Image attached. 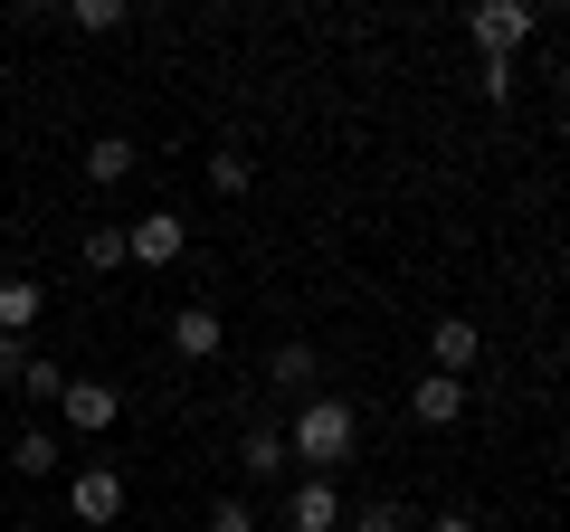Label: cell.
I'll return each instance as SVG.
<instances>
[{
    "label": "cell",
    "instance_id": "6da1fadb",
    "mask_svg": "<svg viewBox=\"0 0 570 532\" xmlns=\"http://www.w3.org/2000/svg\"><path fill=\"white\" fill-rule=\"evenodd\" d=\"M362 447V410H352V400H305V410H295V428H285V456H305L314 475H333L343 466V456Z\"/></svg>",
    "mask_w": 570,
    "mask_h": 532
},
{
    "label": "cell",
    "instance_id": "7a4b0ae2",
    "mask_svg": "<svg viewBox=\"0 0 570 532\" xmlns=\"http://www.w3.org/2000/svg\"><path fill=\"white\" fill-rule=\"evenodd\" d=\"M532 29H542V20H532L523 0H475V10H466V39L485 48V58H513V48H523Z\"/></svg>",
    "mask_w": 570,
    "mask_h": 532
},
{
    "label": "cell",
    "instance_id": "3957f363",
    "mask_svg": "<svg viewBox=\"0 0 570 532\" xmlns=\"http://www.w3.org/2000/svg\"><path fill=\"white\" fill-rule=\"evenodd\" d=\"M343 523H352V504H343L333 475H305V485L285 494V532H343Z\"/></svg>",
    "mask_w": 570,
    "mask_h": 532
},
{
    "label": "cell",
    "instance_id": "277c9868",
    "mask_svg": "<svg viewBox=\"0 0 570 532\" xmlns=\"http://www.w3.org/2000/svg\"><path fill=\"white\" fill-rule=\"evenodd\" d=\"M124 247H134V266H171L190 247V228L171 209H142V219H124Z\"/></svg>",
    "mask_w": 570,
    "mask_h": 532
},
{
    "label": "cell",
    "instance_id": "5b68a950",
    "mask_svg": "<svg viewBox=\"0 0 570 532\" xmlns=\"http://www.w3.org/2000/svg\"><path fill=\"white\" fill-rule=\"evenodd\" d=\"M58 410H67V428L105 437V428L124 418V390H115V381H67V400H58Z\"/></svg>",
    "mask_w": 570,
    "mask_h": 532
},
{
    "label": "cell",
    "instance_id": "8992f818",
    "mask_svg": "<svg viewBox=\"0 0 570 532\" xmlns=\"http://www.w3.org/2000/svg\"><path fill=\"white\" fill-rule=\"evenodd\" d=\"M428 352H438V371L448 381H466L475 352H485V333H475V314H438V333H428Z\"/></svg>",
    "mask_w": 570,
    "mask_h": 532
},
{
    "label": "cell",
    "instance_id": "52a82bcc",
    "mask_svg": "<svg viewBox=\"0 0 570 532\" xmlns=\"http://www.w3.org/2000/svg\"><path fill=\"white\" fill-rule=\"evenodd\" d=\"M409 418H419V428H456V418H466V381H448V371H428V381L409 390Z\"/></svg>",
    "mask_w": 570,
    "mask_h": 532
},
{
    "label": "cell",
    "instance_id": "ba28073f",
    "mask_svg": "<svg viewBox=\"0 0 570 532\" xmlns=\"http://www.w3.org/2000/svg\"><path fill=\"white\" fill-rule=\"evenodd\" d=\"M67 504H77V523H96V532H105V523L124 513V475H115V466H86L77 485H67Z\"/></svg>",
    "mask_w": 570,
    "mask_h": 532
},
{
    "label": "cell",
    "instance_id": "9c48e42d",
    "mask_svg": "<svg viewBox=\"0 0 570 532\" xmlns=\"http://www.w3.org/2000/svg\"><path fill=\"white\" fill-rule=\"evenodd\" d=\"M219 343H228V324L209 305H181L171 314V352H181V362H219Z\"/></svg>",
    "mask_w": 570,
    "mask_h": 532
},
{
    "label": "cell",
    "instance_id": "30bf717a",
    "mask_svg": "<svg viewBox=\"0 0 570 532\" xmlns=\"http://www.w3.org/2000/svg\"><path fill=\"white\" fill-rule=\"evenodd\" d=\"M134 162H142V152L124 144V134H96V144H86V181H96V190H115Z\"/></svg>",
    "mask_w": 570,
    "mask_h": 532
},
{
    "label": "cell",
    "instance_id": "8fae6325",
    "mask_svg": "<svg viewBox=\"0 0 570 532\" xmlns=\"http://www.w3.org/2000/svg\"><path fill=\"white\" fill-rule=\"evenodd\" d=\"M39 305H48V295L29 286V276H0V333H10V343H20V333L39 324Z\"/></svg>",
    "mask_w": 570,
    "mask_h": 532
},
{
    "label": "cell",
    "instance_id": "7c38bea8",
    "mask_svg": "<svg viewBox=\"0 0 570 532\" xmlns=\"http://www.w3.org/2000/svg\"><path fill=\"white\" fill-rule=\"evenodd\" d=\"M314 371H324L314 343H276V352H266V381H276V390H314Z\"/></svg>",
    "mask_w": 570,
    "mask_h": 532
},
{
    "label": "cell",
    "instance_id": "4fadbf2b",
    "mask_svg": "<svg viewBox=\"0 0 570 532\" xmlns=\"http://www.w3.org/2000/svg\"><path fill=\"white\" fill-rule=\"evenodd\" d=\"M343 532H419V513L381 494V504H352V523H343Z\"/></svg>",
    "mask_w": 570,
    "mask_h": 532
},
{
    "label": "cell",
    "instance_id": "5bb4252c",
    "mask_svg": "<svg viewBox=\"0 0 570 532\" xmlns=\"http://www.w3.org/2000/svg\"><path fill=\"white\" fill-rule=\"evenodd\" d=\"M115 266H134L124 228H86V276H115Z\"/></svg>",
    "mask_w": 570,
    "mask_h": 532
},
{
    "label": "cell",
    "instance_id": "9a60e30c",
    "mask_svg": "<svg viewBox=\"0 0 570 532\" xmlns=\"http://www.w3.org/2000/svg\"><path fill=\"white\" fill-rule=\"evenodd\" d=\"M10 466H20V475H58V437H48V428H20Z\"/></svg>",
    "mask_w": 570,
    "mask_h": 532
},
{
    "label": "cell",
    "instance_id": "2e32d148",
    "mask_svg": "<svg viewBox=\"0 0 570 532\" xmlns=\"http://www.w3.org/2000/svg\"><path fill=\"white\" fill-rule=\"evenodd\" d=\"M295 456H285V428H247V475H285Z\"/></svg>",
    "mask_w": 570,
    "mask_h": 532
},
{
    "label": "cell",
    "instance_id": "e0dca14e",
    "mask_svg": "<svg viewBox=\"0 0 570 532\" xmlns=\"http://www.w3.org/2000/svg\"><path fill=\"white\" fill-rule=\"evenodd\" d=\"M247 171H257V162H247L238 144H228V152H209V190H228V200H238V190H247Z\"/></svg>",
    "mask_w": 570,
    "mask_h": 532
},
{
    "label": "cell",
    "instance_id": "ac0fdd59",
    "mask_svg": "<svg viewBox=\"0 0 570 532\" xmlns=\"http://www.w3.org/2000/svg\"><path fill=\"white\" fill-rule=\"evenodd\" d=\"M67 20H77L86 39H105V29H124V0H77V10H67Z\"/></svg>",
    "mask_w": 570,
    "mask_h": 532
},
{
    "label": "cell",
    "instance_id": "d6986e66",
    "mask_svg": "<svg viewBox=\"0 0 570 532\" xmlns=\"http://www.w3.org/2000/svg\"><path fill=\"white\" fill-rule=\"evenodd\" d=\"M20 390H29V400H67V371H58V362H29Z\"/></svg>",
    "mask_w": 570,
    "mask_h": 532
},
{
    "label": "cell",
    "instance_id": "ffe728a7",
    "mask_svg": "<svg viewBox=\"0 0 570 532\" xmlns=\"http://www.w3.org/2000/svg\"><path fill=\"white\" fill-rule=\"evenodd\" d=\"M209 532H257V513H247L238 494H228V504H209Z\"/></svg>",
    "mask_w": 570,
    "mask_h": 532
},
{
    "label": "cell",
    "instance_id": "44dd1931",
    "mask_svg": "<svg viewBox=\"0 0 570 532\" xmlns=\"http://www.w3.org/2000/svg\"><path fill=\"white\" fill-rule=\"evenodd\" d=\"M20 381H29V352L10 343V333H0V390H20Z\"/></svg>",
    "mask_w": 570,
    "mask_h": 532
},
{
    "label": "cell",
    "instance_id": "7402d4cb",
    "mask_svg": "<svg viewBox=\"0 0 570 532\" xmlns=\"http://www.w3.org/2000/svg\"><path fill=\"white\" fill-rule=\"evenodd\" d=\"M419 532H475V513H438V523H419Z\"/></svg>",
    "mask_w": 570,
    "mask_h": 532
}]
</instances>
